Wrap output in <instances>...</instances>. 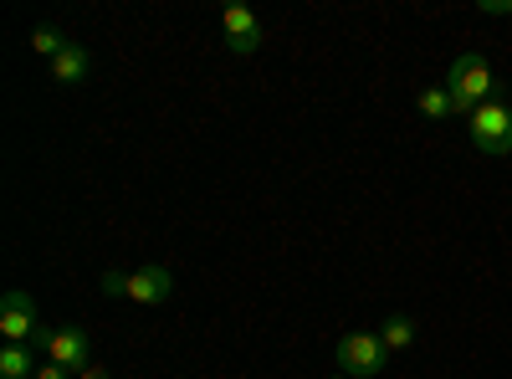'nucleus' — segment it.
Listing matches in <instances>:
<instances>
[{"label":"nucleus","instance_id":"13","mask_svg":"<svg viewBox=\"0 0 512 379\" xmlns=\"http://www.w3.org/2000/svg\"><path fill=\"white\" fill-rule=\"evenodd\" d=\"M103 292L108 298H128V272H103Z\"/></svg>","mask_w":512,"mask_h":379},{"label":"nucleus","instance_id":"2","mask_svg":"<svg viewBox=\"0 0 512 379\" xmlns=\"http://www.w3.org/2000/svg\"><path fill=\"white\" fill-rule=\"evenodd\" d=\"M466 129H472V144L482 149V154H512V108L502 103V98H492V103H482L472 118H466Z\"/></svg>","mask_w":512,"mask_h":379},{"label":"nucleus","instance_id":"5","mask_svg":"<svg viewBox=\"0 0 512 379\" xmlns=\"http://www.w3.org/2000/svg\"><path fill=\"white\" fill-rule=\"evenodd\" d=\"M36 344H47V359H52V364H62V369H72V374L88 369V333H82V328H57V333H41Z\"/></svg>","mask_w":512,"mask_h":379},{"label":"nucleus","instance_id":"11","mask_svg":"<svg viewBox=\"0 0 512 379\" xmlns=\"http://www.w3.org/2000/svg\"><path fill=\"white\" fill-rule=\"evenodd\" d=\"M67 47H72V41H67V36H62L57 26H36V31H31V52L52 57V62H57V57H62Z\"/></svg>","mask_w":512,"mask_h":379},{"label":"nucleus","instance_id":"7","mask_svg":"<svg viewBox=\"0 0 512 379\" xmlns=\"http://www.w3.org/2000/svg\"><path fill=\"white\" fill-rule=\"evenodd\" d=\"M221 26H226V41H231V52H256L262 47V21L251 16V6H226V16H221Z\"/></svg>","mask_w":512,"mask_h":379},{"label":"nucleus","instance_id":"3","mask_svg":"<svg viewBox=\"0 0 512 379\" xmlns=\"http://www.w3.org/2000/svg\"><path fill=\"white\" fill-rule=\"evenodd\" d=\"M390 364V349L379 344V333H349V339H338V369L349 379H374L384 374Z\"/></svg>","mask_w":512,"mask_h":379},{"label":"nucleus","instance_id":"4","mask_svg":"<svg viewBox=\"0 0 512 379\" xmlns=\"http://www.w3.org/2000/svg\"><path fill=\"white\" fill-rule=\"evenodd\" d=\"M0 333H6V344H36L41 339L36 303L26 292H6V303H0Z\"/></svg>","mask_w":512,"mask_h":379},{"label":"nucleus","instance_id":"6","mask_svg":"<svg viewBox=\"0 0 512 379\" xmlns=\"http://www.w3.org/2000/svg\"><path fill=\"white\" fill-rule=\"evenodd\" d=\"M169 292H175V277H169V267H144V272H128V303H164Z\"/></svg>","mask_w":512,"mask_h":379},{"label":"nucleus","instance_id":"12","mask_svg":"<svg viewBox=\"0 0 512 379\" xmlns=\"http://www.w3.org/2000/svg\"><path fill=\"white\" fill-rule=\"evenodd\" d=\"M420 113H425V118H451V113H456L451 88H425V93H420Z\"/></svg>","mask_w":512,"mask_h":379},{"label":"nucleus","instance_id":"1","mask_svg":"<svg viewBox=\"0 0 512 379\" xmlns=\"http://www.w3.org/2000/svg\"><path fill=\"white\" fill-rule=\"evenodd\" d=\"M446 88H451V98H456V113L472 118L482 103H492V88H497V82H492V67L482 62V52H466V57L451 62Z\"/></svg>","mask_w":512,"mask_h":379},{"label":"nucleus","instance_id":"15","mask_svg":"<svg viewBox=\"0 0 512 379\" xmlns=\"http://www.w3.org/2000/svg\"><path fill=\"white\" fill-rule=\"evenodd\" d=\"M77 379H113V374H108V369H98V364H88V369H82Z\"/></svg>","mask_w":512,"mask_h":379},{"label":"nucleus","instance_id":"9","mask_svg":"<svg viewBox=\"0 0 512 379\" xmlns=\"http://www.w3.org/2000/svg\"><path fill=\"white\" fill-rule=\"evenodd\" d=\"M379 344L390 349V354H405V349L415 344V323H410L405 313H390V318L379 323Z\"/></svg>","mask_w":512,"mask_h":379},{"label":"nucleus","instance_id":"10","mask_svg":"<svg viewBox=\"0 0 512 379\" xmlns=\"http://www.w3.org/2000/svg\"><path fill=\"white\" fill-rule=\"evenodd\" d=\"M36 364H31V349L26 344H6L0 349V379H31Z\"/></svg>","mask_w":512,"mask_h":379},{"label":"nucleus","instance_id":"14","mask_svg":"<svg viewBox=\"0 0 512 379\" xmlns=\"http://www.w3.org/2000/svg\"><path fill=\"white\" fill-rule=\"evenodd\" d=\"M31 379H72V369H62V364H52V359H47V364H36V374H31Z\"/></svg>","mask_w":512,"mask_h":379},{"label":"nucleus","instance_id":"16","mask_svg":"<svg viewBox=\"0 0 512 379\" xmlns=\"http://www.w3.org/2000/svg\"><path fill=\"white\" fill-rule=\"evenodd\" d=\"M333 379H344V374H333Z\"/></svg>","mask_w":512,"mask_h":379},{"label":"nucleus","instance_id":"8","mask_svg":"<svg viewBox=\"0 0 512 379\" xmlns=\"http://www.w3.org/2000/svg\"><path fill=\"white\" fill-rule=\"evenodd\" d=\"M88 67H93L88 52H82V47H67V52L52 62V82H62V88H77V82L88 77Z\"/></svg>","mask_w":512,"mask_h":379}]
</instances>
